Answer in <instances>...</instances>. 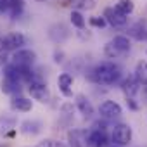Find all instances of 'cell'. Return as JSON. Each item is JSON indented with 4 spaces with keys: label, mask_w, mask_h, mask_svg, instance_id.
I'll return each instance as SVG.
<instances>
[{
    "label": "cell",
    "mask_w": 147,
    "mask_h": 147,
    "mask_svg": "<svg viewBox=\"0 0 147 147\" xmlns=\"http://www.w3.org/2000/svg\"><path fill=\"white\" fill-rule=\"evenodd\" d=\"M88 78L94 83H99V85H114L121 78V67L116 62L104 61V62L97 64L90 71V76Z\"/></svg>",
    "instance_id": "6da1fadb"
},
{
    "label": "cell",
    "mask_w": 147,
    "mask_h": 147,
    "mask_svg": "<svg viewBox=\"0 0 147 147\" xmlns=\"http://www.w3.org/2000/svg\"><path fill=\"white\" fill-rule=\"evenodd\" d=\"M131 49V42L128 36L125 35H118L114 36L111 42H107L104 45V54L109 57V59H114V57H119V55H125L128 54Z\"/></svg>",
    "instance_id": "7a4b0ae2"
},
{
    "label": "cell",
    "mask_w": 147,
    "mask_h": 147,
    "mask_svg": "<svg viewBox=\"0 0 147 147\" xmlns=\"http://www.w3.org/2000/svg\"><path fill=\"white\" fill-rule=\"evenodd\" d=\"M28 92L31 95V99L38 100V102H49L50 99V92H49V87L43 80L40 78H33L30 83H28Z\"/></svg>",
    "instance_id": "3957f363"
},
{
    "label": "cell",
    "mask_w": 147,
    "mask_h": 147,
    "mask_svg": "<svg viewBox=\"0 0 147 147\" xmlns=\"http://www.w3.org/2000/svg\"><path fill=\"white\" fill-rule=\"evenodd\" d=\"M131 137H133V131L130 128V125L126 123H118L114 125L113 128V133H111V140L114 145H128L131 142Z\"/></svg>",
    "instance_id": "277c9868"
},
{
    "label": "cell",
    "mask_w": 147,
    "mask_h": 147,
    "mask_svg": "<svg viewBox=\"0 0 147 147\" xmlns=\"http://www.w3.org/2000/svg\"><path fill=\"white\" fill-rule=\"evenodd\" d=\"M24 45H26V36L19 31H12L0 38V49H4L7 52H14L18 49H23Z\"/></svg>",
    "instance_id": "5b68a950"
},
{
    "label": "cell",
    "mask_w": 147,
    "mask_h": 147,
    "mask_svg": "<svg viewBox=\"0 0 147 147\" xmlns=\"http://www.w3.org/2000/svg\"><path fill=\"white\" fill-rule=\"evenodd\" d=\"M36 61V54L31 50V49H18L14 50L12 57H11V62L16 64V66H21V67H31Z\"/></svg>",
    "instance_id": "8992f818"
},
{
    "label": "cell",
    "mask_w": 147,
    "mask_h": 147,
    "mask_svg": "<svg viewBox=\"0 0 147 147\" xmlns=\"http://www.w3.org/2000/svg\"><path fill=\"white\" fill-rule=\"evenodd\" d=\"M102 16L106 19V23L111 24L113 28H125L128 24V16L121 14L116 7H106Z\"/></svg>",
    "instance_id": "52a82bcc"
},
{
    "label": "cell",
    "mask_w": 147,
    "mask_h": 147,
    "mask_svg": "<svg viewBox=\"0 0 147 147\" xmlns=\"http://www.w3.org/2000/svg\"><path fill=\"white\" fill-rule=\"evenodd\" d=\"M99 114L104 118V119H114V118H119L123 114V109L118 102L114 100H104L100 106H99Z\"/></svg>",
    "instance_id": "ba28073f"
},
{
    "label": "cell",
    "mask_w": 147,
    "mask_h": 147,
    "mask_svg": "<svg viewBox=\"0 0 147 147\" xmlns=\"http://www.w3.org/2000/svg\"><path fill=\"white\" fill-rule=\"evenodd\" d=\"M107 144H109V137H107L106 130L94 128L92 131L87 133V145L88 147H106Z\"/></svg>",
    "instance_id": "9c48e42d"
},
{
    "label": "cell",
    "mask_w": 147,
    "mask_h": 147,
    "mask_svg": "<svg viewBox=\"0 0 147 147\" xmlns=\"http://www.w3.org/2000/svg\"><path fill=\"white\" fill-rule=\"evenodd\" d=\"M11 107H12V111H18V113H30L33 109V100L18 94V95H12Z\"/></svg>",
    "instance_id": "30bf717a"
},
{
    "label": "cell",
    "mask_w": 147,
    "mask_h": 147,
    "mask_svg": "<svg viewBox=\"0 0 147 147\" xmlns=\"http://www.w3.org/2000/svg\"><path fill=\"white\" fill-rule=\"evenodd\" d=\"M75 104H76V107H78V111L83 114V118H87V119H90L92 116H94V113H95V109H94V106H92V102L87 99V95H83V94H78L76 97H75Z\"/></svg>",
    "instance_id": "8fae6325"
},
{
    "label": "cell",
    "mask_w": 147,
    "mask_h": 147,
    "mask_svg": "<svg viewBox=\"0 0 147 147\" xmlns=\"http://www.w3.org/2000/svg\"><path fill=\"white\" fill-rule=\"evenodd\" d=\"M57 87H59V92L64 95V97H71L73 95V76L69 73H61L59 78H57Z\"/></svg>",
    "instance_id": "7c38bea8"
},
{
    "label": "cell",
    "mask_w": 147,
    "mask_h": 147,
    "mask_svg": "<svg viewBox=\"0 0 147 147\" xmlns=\"http://www.w3.org/2000/svg\"><path fill=\"white\" fill-rule=\"evenodd\" d=\"M18 126V118L14 116H7V114H2L0 116V135H11Z\"/></svg>",
    "instance_id": "4fadbf2b"
},
{
    "label": "cell",
    "mask_w": 147,
    "mask_h": 147,
    "mask_svg": "<svg viewBox=\"0 0 147 147\" xmlns=\"http://www.w3.org/2000/svg\"><path fill=\"white\" fill-rule=\"evenodd\" d=\"M67 137H69L71 147H88L87 145V131H83V130H71Z\"/></svg>",
    "instance_id": "5bb4252c"
},
{
    "label": "cell",
    "mask_w": 147,
    "mask_h": 147,
    "mask_svg": "<svg viewBox=\"0 0 147 147\" xmlns=\"http://www.w3.org/2000/svg\"><path fill=\"white\" fill-rule=\"evenodd\" d=\"M49 36H50L54 42L61 43V42H64V40L69 36V31H67V28H66L62 23H59V24H54V26L49 30Z\"/></svg>",
    "instance_id": "9a60e30c"
},
{
    "label": "cell",
    "mask_w": 147,
    "mask_h": 147,
    "mask_svg": "<svg viewBox=\"0 0 147 147\" xmlns=\"http://www.w3.org/2000/svg\"><path fill=\"white\" fill-rule=\"evenodd\" d=\"M42 123L38 121V119H26V121H23L21 123V133H24V135H38L40 131H42Z\"/></svg>",
    "instance_id": "2e32d148"
},
{
    "label": "cell",
    "mask_w": 147,
    "mask_h": 147,
    "mask_svg": "<svg viewBox=\"0 0 147 147\" xmlns=\"http://www.w3.org/2000/svg\"><path fill=\"white\" fill-rule=\"evenodd\" d=\"M24 0H9L7 2V11L5 12H9V16L12 18V19H16V18H19L21 14H23V11H24Z\"/></svg>",
    "instance_id": "e0dca14e"
},
{
    "label": "cell",
    "mask_w": 147,
    "mask_h": 147,
    "mask_svg": "<svg viewBox=\"0 0 147 147\" xmlns=\"http://www.w3.org/2000/svg\"><path fill=\"white\" fill-rule=\"evenodd\" d=\"M21 87H23V83L12 82V80H9V78H4V80H2V85H0L2 92H4V94H9V95H18V94H21Z\"/></svg>",
    "instance_id": "ac0fdd59"
},
{
    "label": "cell",
    "mask_w": 147,
    "mask_h": 147,
    "mask_svg": "<svg viewBox=\"0 0 147 147\" xmlns=\"http://www.w3.org/2000/svg\"><path fill=\"white\" fill-rule=\"evenodd\" d=\"M140 87H142V85H140V83H138L133 76H130V78H126V80L123 82L121 90L125 92V95H126V97H133V95L140 90Z\"/></svg>",
    "instance_id": "d6986e66"
},
{
    "label": "cell",
    "mask_w": 147,
    "mask_h": 147,
    "mask_svg": "<svg viewBox=\"0 0 147 147\" xmlns=\"http://www.w3.org/2000/svg\"><path fill=\"white\" fill-rule=\"evenodd\" d=\"M133 78L140 83V85H145V82H147V62H138L137 64V67H135V71H133Z\"/></svg>",
    "instance_id": "ffe728a7"
},
{
    "label": "cell",
    "mask_w": 147,
    "mask_h": 147,
    "mask_svg": "<svg viewBox=\"0 0 147 147\" xmlns=\"http://www.w3.org/2000/svg\"><path fill=\"white\" fill-rule=\"evenodd\" d=\"M114 7H116L121 14H125V16H130V14L135 11V4H133V0H118Z\"/></svg>",
    "instance_id": "44dd1931"
},
{
    "label": "cell",
    "mask_w": 147,
    "mask_h": 147,
    "mask_svg": "<svg viewBox=\"0 0 147 147\" xmlns=\"http://www.w3.org/2000/svg\"><path fill=\"white\" fill-rule=\"evenodd\" d=\"M71 24L75 26V28H78V30H85V18H83V14H82V11H73L71 12Z\"/></svg>",
    "instance_id": "7402d4cb"
},
{
    "label": "cell",
    "mask_w": 147,
    "mask_h": 147,
    "mask_svg": "<svg viewBox=\"0 0 147 147\" xmlns=\"http://www.w3.org/2000/svg\"><path fill=\"white\" fill-rule=\"evenodd\" d=\"M97 4V0H73V5L76 7V11H90Z\"/></svg>",
    "instance_id": "603a6c76"
},
{
    "label": "cell",
    "mask_w": 147,
    "mask_h": 147,
    "mask_svg": "<svg viewBox=\"0 0 147 147\" xmlns=\"http://www.w3.org/2000/svg\"><path fill=\"white\" fill-rule=\"evenodd\" d=\"M90 24L95 26V28H104L107 23H106L104 16H94V18H90Z\"/></svg>",
    "instance_id": "cb8c5ba5"
},
{
    "label": "cell",
    "mask_w": 147,
    "mask_h": 147,
    "mask_svg": "<svg viewBox=\"0 0 147 147\" xmlns=\"http://www.w3.org/2000/svg\"><path fill=\"white\" fill-rule=\"evenodd\" d=\"M36 147H66V144L59 142V140H43L40 142Z\"/></svg>",
    "instance_id": "d4e9b609"
},
{
    "label": "cell",
    "mask_w": 147,
    "mask_h": 147,
    "mask_svg": "<svg viewBox=\"0 0 147 147\" xmlns=\"http://www.w3.org/2000/svg\"><path fill=\"white\" fill-rule=\"evenodd\" d=\"M7 61H9V52H7V50H4V49H0V67L5 66V64H7Z\"/></svg>",
    "instance_id": "484cf974"
},
{
    "label": "cell",
    "mask_w": 147,
    "mask_h": 147,
    "mask_svg": "<svg viewBox=\"0 0 147 147\" xmlns=\"http://www.w3.org/2000/svg\"><path fill=\"white\" fill-rule=\"evenodd\" d=\"M126 106H128L130 109H133V111H137V109H138V106L135 104V100H133V97H126Z\"/></svg>",
    "instance_id": "4316f807"
},
{
    "label": "cell",
    "mask_w": 147,
    "mask_h": 147,
    "mask_svg": "<svg viewBox=\"0 0 147 147\" xmlns=\"http://www.w3.org/2000/svg\"><path fill=\"white\" fill-rule=\"evenodd\" d=\"M113 147H123V145H113Z\"/></svg>",
    "instance_id": "83f0119b"
},
{
    "label": "cell",
    "mask_w": 147,
    "mask_h": 147,
    "mask_svg": "<svg viewBox=\"0 0 147 147\" xmlns=\"http://www.w3.org/2000/svg\"><path fill=\"white\" fill-rule=\"evenodd\" d=\"M0 147H5V145H4V144H0Z\"/></svg>",
    "instance_id": "f1b7e54d"
},
{
    "label": "cell",
    "mask_w": 147,
    "mask_h": 147,
    "mask_svg": "<svg viewBox=\"0 0 147 147\" xmlns=\"http://www.w3.org/2000/svg\"><path fill=\"white\" fill-rule=\"evenodd\" d=\"M38 2H43V0H38Z\"/></svg>",
    "instance_id": "f546056e"
},
{
    "label": "cell",
    "mask_w": 147,
    "mask_h": 147,
    "mask_svg": "<svg viewBox=\"0 0 147 147\" xmlns=\"http://www.w3.org/2000/svg\"><path fill=\"white\" fill-rule=\"evenodd\" d=\"M145 87H147V82H145Z\"/></svg>",
    "instance_id": "4dcf8cb0"
},
{
    "label": "cell",
    "mask_w": 147,
    "mask_h": 147,
    "mask_svg": "<svg viewBox=\"0 0 147 147\" xmlns=\"http://www.w3.org/2000/svg\"><path fill=\"white\" fill-rule=\"evenodd\" d=\"M0 73H2V71H0Z\"/></svg>",
    "instance_id": "1f68e13d"
},
{
    "label": "cell",
    "mask_w": 147,
    "mask_h": 147,
    "mask_svg": "<svg viewBox=\"0 0 147 147\" xmlns=\"http://www.w3.org/2000/svg\"><path fill=\"white\" fill-rule=\"evenodd\" d=\"M145 54H147V52H145Z\"/></svg>",
    "instance_id": "d6a6232c"
}]
</instances>
